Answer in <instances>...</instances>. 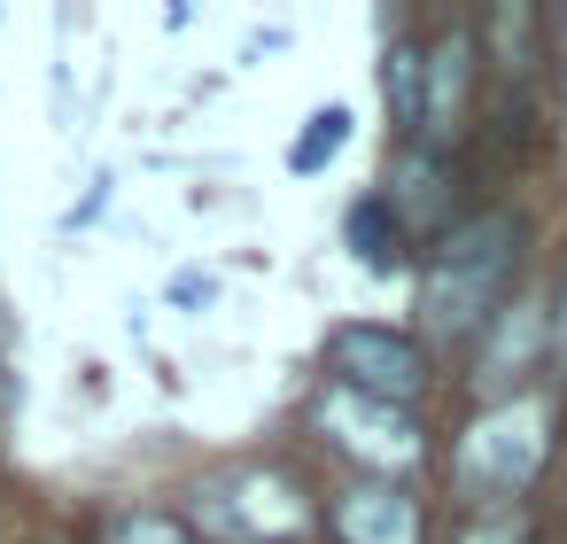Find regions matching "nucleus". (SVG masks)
I'll list each match as a JSON object with an SVG mask.
<instances>
[{
    "mask_svg": "<svg viewBox=\"0 0 567 544\" xmlns=\"http://www.w3.org/2000/svg\"><path fill=\"white\" fill-rule=\"evenodd\" d=\"M513 249H520V226H513L505 211L458 218V226L435 242L427 273H420V327H427L435 342H466L482 319H497V311H505L497 296H505Z\"/></svg>",
    "mask_w": 567,
    "mask_h": 544,
    "instance_id": "1",
    "label": "nucleus"
},
{
    "mask_svg": "<svg viewBox=\"0 0 567 544\" xmlns=\"http://www.w3.org/2000/svg\"><path fill=\"white\" fill-rule=\"evenodd\" d=\"M544 451H551V412H544L536 397H497V404L458 435V482H466L474 497H513V490L536 482Z\"/></svg>",
    "mask_w": 567,
    "mask_h": 544,
    "instance_id": "2",
    "label": "nucleus"
},
{
    "mask_svg": "<svg viewBox=\"0 0 567 544\" xmlns=\"http://www.w3.org/2000/svg\"><path fill=\"white\" fill-rule=\"evenodd\" d=\"M327 373H334V389H350V397H373V404H404L412 412V397L427 389V350L412 342V335H396V327H334L327 335Z\"/></svg>",
    "mask_w": 567,
    "mask_h": 544,
    "instance_id": "3",
    "label": "nucleus"
},
{
    "mask_svg": "<svg viewBox=\"0 0 567 544\" xmlns=\"http://www.w3.org/2000/svg\"><path fill=\"white\" fill-rule=\"evenodd\" d=\"M319 428H327L350 459H365V466H381V474H404V466L427 459V435H420V420H412L404 404H373V397L327 389V397H319Z\"/></svg>",
    "mask_w": 567,
    "mask_h": 544,
    "instance_id": "4",
    "label": "nucleus"
},
{
    "mask_svg": "<svg viewBox=\"0 0 567 544\" xmlns=\"http://www.w3.org/2000/svg\"><path fill=\"white\" fill-rule=\"evenodd\" d=\"M210 528L218 536H241V544H265V536H296L303 528V497L280 482V474H234L226 490H210Z\"/></svg>",
    "mask_w": 567,
    "mask_h": 544,
    "instance_id": "5",
    "label": "nucleus"
},
{
    "mask_svg": "<svg viewBox=\"0 0 567 544\" xmlns=\"http://www.w3.org/2000/svg\"><path fill=\"white\" fill-rule=\"evenodd\" d=\"M420 55H427V110H420V133H427V141H451L458 117H466V86H474V32L451 24V32L427 40Z\"/></svg>",
    "mask_w": 567,
    "mask_h": 544,
    "instance_id": "6",
    "label": "nucleus"
},
{
    "mask_svg": "<svg viewBox=\"0 0 567 544\" xmlns=\"http://www.w3.org/2000/svg\"><path fill=\"white\" fill-rule=\"evenodd\" d=\"M334 528H342V544H420V505L389 482H365L334 505Z\"/></svg>",
    "mask_w": 567,
    "mask_h": 544,
    "instance_id": "7",
    "label": "nucleus"
},
{
    "mask_svg": "<svg viewBox=\"0 0 567 544\" xmlns=\"http://www.w3.org/2000/svg\"><path fill=\"white\" fill-rule=\"evenodd\" d=\"M544 342H551V311H536V304L520 296L513 311H497V327H489V342H482V358H474V381H482V389H505Z\"/></svg>",
    "mask_w": 567,
    "mask_h": 544,
    "instance_id": "8",
    "label": "nucleus"
},
{
    "mask_svg": "<svg viewBox=\"0 0 567 544\" xmlns=\"http://www.w3.org/2000/svg\"><path fill=\"white\" fill-rule=\"evenodd\" d=\"M389 211L396 226H435L443 218V164L427 148H404L396 172H389Z\"/></svg>",
    "mask_w": 567,
    "mask_h": 544,
    "instance_id": "9",
    "label": "nucleus"
},
{
    "mask_svg": "<svg viewBox=\"0 0 567 544\" xmlns=\"http://www.w3.org/2000/svg\"><path fill=\"white\" fill-rule=\"evenodd\" d=\"M381 94H389L396 133H420V110H427V55H420V48H389V63H381Z\"/></svg>",
    "mask_w": 567,
    "mask_h": 544,
    "instance_id": "10",
    "label": "nucleus"
},
{
    "mask_svg": "<svg viewBox=\"0 0 567 544\" xmlns=\"http://www.w3.org/2000/svg\"><path fill=\"white\" fill-rule=\"evenodd\" d=\"M342 234H350V249H358V257H365L373 273H389V265H396V242H404V226H396L389 195H365V203H350Z\"/></svg>",
    "mask_w": 567,
    "mask_h": 544,
    "instance_id": "11",
    "label": "nucleus"
},
{
    "mask_svg": "<svg viewBox=\"0 0 567 544\" xmlns=\"http://www.w3.org/2000/svg\"><path fill=\"white\" fill-rule=\"evenodd\" d=\"M102 544H195V528L164 505H125V513L102 521Z\"/></svg>",
    "mask_w": 567,
    "mask_h": 544,
    "instance_id": "12",
    "label": "nucleus"
},
{
    "mask_svg": "<svg viewBox=\"0 0 567 544\" xmlns=\"http://www.w3.org/2000/svg\"><path fill=\"white\" fill-rule=\"evenodd\" d=\"M342 141H350V110H342V102H327V110L303 125V141L288 148V172H319V164H327Z\"/></svg>",
    "mask_w": 567,
    "mask_h": 544,
    "instance_id": "13",
    "label": "nucleus"
},
{
    "mask_svg": "<svg viewBox=\"0 0 567 544\" xmlns=\"http://www.w3.org/2000/svg\"><path fill=\"white\" fill-rule=\"evenodd\" d=\"M458 544H520V513H489L482 528H466Z\"/></svg>",
    "mask_w": 567,
    "mask_h": 544,
    "instance_id": "14",
    "label": "nucleus"
},
{
    "mask_svg": "<svg viewBox=\"0 0 567 544\" xmlns=\"http://www.w3.org/2000/svg\"><path fill=\"white\" fill-rule=\"evenodd\" d=\"M203 296H210V273H179L172 280V304H203Z\"/></svg>",
    "mask_w": 567,
    "mask_h": 544,
    "instance_id": "15",
    "label": "nucleus"
},
{
    "mask_svg": "<svg viewBox=\"0 0 567 544\" xmlns=\"http://www.w3.org/2000/svg\"><path fill=\"white\" fill-rule=\"evenodd\" d=\"M551 350H559V366H567V288H559V311H551Z\"/></svg>",
    "mask_w": 567,
    "mask_h": 544,
    "instance_id": "16",
    "label": "nucleus"
}]
</instances>
